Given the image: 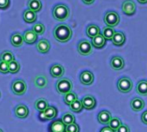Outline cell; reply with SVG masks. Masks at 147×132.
<instances>
[{
    "mask_svg": "<svg viewBox=\"0 0 147 132\" xmlns=\"http://www.w3.org/2000/svg\"><path fill=\"white\" fill-rule=\"evenodd\" d=\"M73 32L69 26L66 24H59L54 29V37L60 42H67L72 37Z\"/></svg>",
    "mask_w": 147,
    "mask_h": 132,
    "instance_id": "obj_1",
    "label": "cell"
},
{
    "mask_svg": "<svg viewBox=\"0 0 147 132\" xmlns=\"http://www.w3.org/2000/svg\"><path fill=\"white\" fill-rule=\"evenodd\" d=\"M70 11L68 7L65 5H58L53 10V17L55 20L59 22H63L67 20L69 17Z\"/></svg>",
    "mask_w": 147,
    "mask_h": 132,
    "instance_id": "obj_2",
    "label": "cell"
},
{
    "mask_svg": "<svg viewBox=\"0 0 147 132\" xmlns=\"http://www.w3.org/2000/svg\"><path fill=\"white\" fill-rule=\"evenodd\" d=\"M72 89H73V83L70 80L67 78L61 79L56 83V91L58 92V93L63 96L71 92Z\"/></svg>",
    "mask_w": 147,
    "mask_h": 132,
    "instance_id": "obj_3",
    "label": "cell"
},
{
    "mask_svg": "<svg viewBox=\"0 0 147 132\" xmlns=\"http://www.w3.org/2000/svg\"><path fill=\"white\" fill-rule=\"evenodd\" d=\"M104 22L107 27H115L119 23V16L115 11H109L106 13L104 17Z\"/></svg>",
    "mask_w": 147,
    "mask_h": 132,
    "instance_id": "obj_4",
    "label": "cell"
},
{
    "mask_svg": "<svg viewBox=\"0 0 147 132\" xmlns=\"http://www.w3.org/2000/svg\"><path fill=\"white\" fill-rule=\"evenodd\" d=\"M27 85L23 80H17L11 85V91L14 94L21 96L26 92Z\"/></svg>",
    "mask_w": 147,
    "mask_h": 132,
    "instance_id": "obj_5",
    "label": "cell"
},
{
    "mask_svg": "<svg viewBox=\"0 0 147 132\" xmlns=\"http://www.w3.org/2000/svg\"><path fill=\"white\" fill-rule=\"evenodd\" d=\"M117 86L120 92L126 93V92H131V90L132 89V82H131V79H129L127 77H124V78H121L120 80H119Z\"/></svg>",
    "mask_w": 147,
    "mask_h": 132,
    "instance_id": "obj_6",
    "label": "cell"
},
{
    "mask_svg": "<svg viewBox=\"0 0 147 132\" xmlns=\"http://www.w3.org/2000/svg\"><path fill=\"white\" fill-rule=\"evenodd\" d=\"M90 42L84 40L79 42L78 44V52L82 55H89L93 52V48Z\"/></svg>",
    "mask_w": 147,
    "mask_h": 132,
    "instance_id": "obj_7",
    "label": "cell"
},
{
    "mask_svg": "<svg viewBox=\"0 0 147 132\" xmlns=\"http://www.w3.org/2000/svg\"><path fill=\"white\" fill-rule=\"evenodd\" d=\"M57 115V110L53 106H49L45 111L40 113V118L42 120H52Z\"/></svg>",
    "mask_w": 147,
    "mask_h": 132,
    "instance_id": "obj_8",
    "label": "cell"
},
{
    "mask_svg": "<svg viewBox=\"0 0 147 132\" xmlns=\"http://www.w3.org/2000/svg\"><path fill=\"white\" fill-rule=\"evenodd\" d=\"M122 11L127 16H131L135 13L136 5L131 0H125L122 5Z\"/></svg>",
    "mask_w": 147,
    "mask_h": 132,
    "instance_id": "obj_9",
    "label": "cell"
},
{
    "mask_svg": "<svg viewBox=\"0 0 147 132\" xmlns=\"http://www.w3.org/2000/svg\"><path fill=\"white\" fill-rule=\"evenodd\" d=\"M66 128L67 125L62 120H55L50 124L49 130L50 132H66Z\"/></svg>",
    "mask_w": 147,
    "mask_h": 132,
    "instance_id": "obj_10",
    "label": "cell"
},
{
    "mask_svg": "<svg viewBox=\"0 0 147 132\" xmlns=\"http://www.w3.org/2000/svg\"><path fill=\"white\" fill-rule=\"evenodd\" d=\"M82 103L83 105V108L86 110H92L96 105V100L95 98L91 95H87L82 98Z\"/></svg>",
    "mask_w": 147,
    "mask_h": 132,
    "instance_id": "obj_11",
    "label": "cell"
},
{
    "mask_svg": "<svg viewBox=\"0 0 147 132\" xmlns=\"http://www.w3.org/2000/svg\"><path fill=\"white\" fill-rule=\"evenodd\" d=\"M111 68L113 70H121L124 68L125 67V61L123 60V58H121L120 56H114L113 58H112L111 60Z\"/></svg>",
    "mask_w": 147,
    "mask_h": 132,
    "instance_id": "obj_12",
    "label": "cell"
},
{
    "mask_svg": "<svg viewBox=\"0 0 147 132\" xmlns=\"http://www.w3.org/2000/svg\"><path fill=\"white\" fill-rule=\"evenodd\" d=\"M94 80V74L90 72V71H84L82 73L81 76H80V80L81 82L85 85V86H90L93 84Z\"/></svg>",
    "mask_w": 147,
    "mask_h": 132,
    "instance_id": "obj_13",
    "label": "cell"
},
{
    "mask_svg": "<svg viewBox=\"0 0 147 132\" xmlns=\"http://www.w3.org/2000/svg\"><path fill=\"white\" fill-rule=\"evenodd\" d=\"M65 73L64 68L60 64L53 65L50 68V74L54 78H61Z\"/></svg>",
    "mask_w": 147,
    "mask_h": 132,
    "instance_id": "obj_14",
    "label": "cell"
},
{
    "mask_svg": "<svg viewBox=\"0 0 147 132\" xmlns=\"http://www.w3.org/2000/svg\"><path fill=\"white\" fill-rule=\"evenodd\" d=\"M36 49L38 50L39 53H42V54L48 53L50 49V44H49V41L46 39L40 40L36 44Z\"/></svg>",
    "mask_w": 147,
    "mask_h": 132,
    "instance_id": "obj_15",
    "label": "cell"
},
{
    "mask_svg": "<svg viewBox=\"0 0 147 132\" xmlns=\"http://www.w3.org/2000/svg\"><path fill=\"white\" fill-rule=\"evenodd\" d=\"M15 115L18 118H25L29 115V109L24 105H18L15 109Z\"/></svg>",
    "mask_w": 147,
    "mask_h": 132,
    "instance_id": "obj_16",
    "label": "cell"
},
{
    "mask_svg": "<svg viewBox=\"0 0 147 132\" xmlns=\"http://www.w3.org/2000/svg\"><path fill=\"white\" fill-rule=\"evenodd\" d=\"M112 119V115L107 111H102L98 115V121L101 124H109L110 121Z\"/></svg>",
    "mask_w": 147,
    "mask_h": 132,
    "instance_id": "obj_17",
    "label": "cell"
},
{
    "mask_svg": "<svg viewBox=\"0 0 147 132\" xmlns=\"http://www.w3.org/2000/svg\"><path fill=\"white\" fill-rule=\"evenodd\" d=\"M24 40L27 44H33L37 40V35L33 30H27L24 35Z\"/></svg>",
    "mask_w": 147,
    "mask_h": 132,
    "instance_id": "obj_18",
    "label": "cell"
},
{
    "mask_svg": "<svg viewBox=\"0 0 147 132\" xmlns=\"http://www.w3.org/2000/svg\"><path fill=\"white\" fill-rule=\"evenodd\" d=\"M11 44L14 47H16V48L21 47L24 44V36H22L20 33H15V34H13L11 36Z\"/></svg>",
    "mask_w": 147,
    "mask_h": 132,
    "instance_id": "obj_19",
    "label": "cell"
},
{
    "mask_svg": "<svg viewBox=\"0 0 147 132\" xmlns=\"http://www.w3.org/2000/svg\"><path fill=\"white\" fill-rule=\"evenodd\" d=\"M131 107L134 111H139L144 109V102L140 98H135L131 102Z\"/></svg>",
    "mask_w": 147,
    "mask_h": 132,
    "instance_id": "obj_20",
    "label": "cell"
},
{
    "mask_svg": "<svg viewBox=\"0 0 147 132\" xmlns=\"http://www.w3.org/2000/svg\"><path fill=\"white\" fill-rule=\"evenodd\" d=\"M112 42L116 46H122L125 42V36L122 32H119V31L115 32V34L112 39Z\"/></svg>",
    "mask_w": 147,
    "mask_h": 132,
    "instance_id": "obj_21",
    "label": "cell"
},
{
    "mask_svg": "<svg viewBox=\"0 0 147 132\" xmlns=\"http://www.w3.org/2000/svg\"><path fill=\"white\" fill-rule=\"evenodd\" d=\"M106 44V39L103 35H98L97 36L94 37L92 40V45L96 48H101Z\"/></svg>",
    "mask_w": 147,
    "mask_h": 132,
    "instance_id": "obj_22",
    "label": "cell"
},
{
    "mask_svg": "<svg viewBox=\"0 0 147 132\" xmlns=\"http://www.w3.org/2000/svg\"><path fill=\"white\" fill-rule=\"evenodd\" d=\"M24 20L28 23H32L36 20V13L31 10H26L24 12Z\"/></svg>",
    "mask_w": 147,
    "mask_h": 132,
    "instance_id": "obj_23",
    "label": "cell"
},
{
    "mask_svg": "<svg viewBox=\"0 0 147 132\" xmlns=\"http://www.w3.org/2000/svg\"><path fill=\"white\" fill-rule=\"evenodd\" d=\"M100 29L97 25L91 24V25L88 26V28H87V35L88 37H90L92 39L94 37L97 36L98 35H100Z\"/></svg>",
    "mask_w": 147,
    "mask_h": 132,
    "instance_id": "obj_24",
    "label": "cell"
},
{
    "mask_svg": "<svg viewBox=\"0 0 147 132\" xmlns=\"http://www.w3.org/2000/svg\"><path fill=\"white\" fill-rule=\"evenodd\" d=\"M29 10H31L34 12H38L42 9V3L40 0H29L28 2Z\"/></svg>",
    "mask_w": 147,
    "mask_h": 132,
    "instance_id": "obj_25",
    "label": "cell"
},
{
    "mask_svg": "<svg viewBox=\"0 0 147 132\" xmlns=\"http://www.w3.org/2000/svg\"><path fill=\"white\" fill-rule=\"evenodd\" d=\"M35 107L36 109L40 111V112H43L45 111V110L49 107V103L45 98H39L36 101L35 103Z\"/></svg>",
    "mask_w": 147,
    "mask_h": 132,
    "instance_id": "obj_26",
    "label": "cell"
},
{
    "mask_svg": "<svg viewBox=\"0 0 147 132\" xmlns=\"http://www.w3.org/2000/svg\"><path fill=\"white\" fill-rule=\"evenodd\" d=\"M137 92L140 96H147V81L141 80L137 85Z\"/></svg>",
    "mask_w": 147,
    "mask_h": 132,
    "instance_id": "obj_27",
    "label": "cell"
},
{
    "mask_svg": "<svg viewBox=\"0 0 147 132\" xmlns=\"http://www.w3.org/2000/svg\"><path fill=\"white\" fill-rule=\"evenodd\" d=\"M34 83H35L36 87H38V88H44V87H46V86L48 84V80L43 75H38V76L36 77Z\"/></svg>",
    "mask_w": 147,
    "mask_h": 132,
    "instance_id": "obj_28",
    "label": "cell"
},
{
    "mask_svg": "<svg viewBox=\"0 0 147 132\" xmlns=\"http://www.w3.org/2000/svg\"><path fill=\"white\" fill-rule=\"evenodd\" d=\"M1 60H3L6 63H11V61L15 60V58H14V54L10 52V51H4L2 54H1V56H0Z\"/></svg>",
    "mask_w": 147,
    "mask_h": 132,
    "instance_id": "obj_29",
    "label": "cell"
},
{
    "mask_svg": "<svg viewBox=\"0 0 147 132\" xmlns=\"http://www.w3.org/2000/svg\"><path fill=\"white\" fill-rule=\"evenodd\" d=\"M61 120H62V122L67 126V125H69V124L75 123V122H76V117H75V116H74L73 114L67 112V113H65V114L63 115Z\"/></svg>",
    "mask_w": 147,
    "mask_h": 132,
    "instance_id": "obj_30",
    "label": "cell"
},
{
    "mask_svg": "<svg viewBox=\"0 0 147 132\" xmlns=\"http://www.w3.org/2000/svg\"><path fill=\"white\" fill-rule=\"evenodd\" d=\"M76 100H77V96H76V94L75 92H69V93H67V94H66L64 96V102L67 105H72L74 102L76 101Z\"/></svg>",
    "mask_w": 147,
    "mask_h": 132,
    "instance_id": "obj_31",
    "label": "cell"
},
{
    "mask_svg": "<svg viewBox=\"0 0 147 132\" xmlns=\"http://www.w3.org/2000/svg\"><path fill=\"white\" fill-rule=\"evenodd\" d=\"M69 106H70V110L74 112H81L83 109V105H82V101H80L78 99L74 102L72 105H70Z\"/></svg>",
    "mask_w": 147,
    "mask_h": 132,
    "instance_id": "obj_32",
    "label": "cell"
},
{
    "mask_svg": "<svg viewBox=\"0 0 147 132\" xmlns=\"http://www.w3.org/2000/svg\"><path fill=\"white\" fill-rule=\"evenodd\" d=\"M114 34H115V31L111 27H106L103 29V36L105 37L106 40H112Z\"/></svg>",
    "mask_w": 147,
    "mask_h": 132,
    "instance_id": "obj_33",
    "label": "cell"
},
{
    "mask_svg": "<svg viewBox=\"0 0 147 132\" xmlns=\"http://www.w3.org/2000/svg\"><path fill=\"white\" fill-rule=\"evenodd\" d=\"M122 125L121 120L118 117H112L110 123H109V127L113 129V130H118V129Z\"/></svg>",
    "mask_w": 147,
    "mask_h": 132,
    "instance_id": "obj_34",
    "label": "cell"
},
{
    "mask_svg": "<svg viewBox=\"0 0 147 132\" xmlns=\"http://www.w3.org/2000/svg\"><path fill=\"white\" fill-rule=\"evenodd\" d=\"M20 70V64L17 60H13L9 63V72L11 74H16Z\"/></svg>",
    "mask_w": 147,
    "mask_h": 132,
    "instance_id": "obj_35",
    "label": "cell"
},
{
    "mask_svg": "<svg viewBox=\"0 0 147 132\" xmlns=\"http://www.w3.org/2000/svg\"><path fill=\"white\" fill-rule=\"evenodd\" d=\"M32 30L36 34V35H42L45 32V27L42 23H36L33 28Z\"/></svg>",
    "mask_w": 147,
    "mask_h": 132,
    "instance_id": "obj_36",
    "label": "cell"
},
{
    "mask_svg": "<svg viewBox=\"0 0 147 132\" xmlns=\"http://www.w3.org/2000/svg\"><path fill=\"white\" fill-rule=\"evenodd\" d=\"M8 72H9V64L3 60H0V73L7 74Z\"/></svg>",
    "mask_w": 147,
    "mask_h": 132,
    "instance_id": "obj_37",
    "label": "cell"
},
{
    "mask_svg": "<svg viewBox=\"0 0 147 132\" xmlns=\"http://www.w3.org/2000/svg\"><path fill=\"white\" fill-rule=\"evenodd\" d=\"M80 128L76 123H72L67 126L66 132H79Z\"/></svg>",
    "mask_w": 147,
    "mask_h": 132,
    "instance_id": "obj_38",
    "label": "cell"
},
{
    "mask_svg": "<svg viewBox=\"0 0 147 132\" xmlns=\"http://www.w3.org/2000/svg\"><path fill=\"white\" fill-rule=\"evenodd\" d=\"M10 5V0H0V9H6Z\"/></svg>",
    "mask_w": 147,
    "mask_h": 132,
    "instance_id": "obj_39",
    "label": "cell"
},
{
    "mask_svg": "<svg viewBox=\"0 0 147 132\" xmlns=\"http://www.w3.org/2000/svg\"><path fill=\"white\" fill-rule=\"evenodd\" d=\"M117 132H130V129L126 124H122L117 130Z\"/></svg>",
    "mask_w": 147,
    "mask_h": 132,
    "instance_id": "obj_40",
    "label": "cell"
},
{
    "mask_svg": "<svg viewBox=\"0 0 147 132\" xmlns=\"http://www.w3.org/2000/svg\"><path fill=\"white\" fill-rule=\"evenodd\" d=\"M141 121L143 123L147 125V111H144L142 115H141Z\"/></svg>",
    "mask_w": 147,
    "mask_h": 132,
    "instance_id": "obj_41",
    "label": "cell"
},
{
    "mask_svg": "<svg viewBox=\"0 0 147 132\" xmlns=\"http://www.w3.org/2000/svg\"><path fill=\"white\" fill-rule=\"evenodd\" d=\"M100 132H114V130L113 129H111L109 126H107V127H104L101 129Z\"/></svg>",
    "mask_w": 147,
    "mask_h": 132,
    "instance_id": "obj_42",
    "label": "cell"
},
{
    "mask_svg": "<svg viewBox=\"0 0 147 132\" xmlns=\"http://www.w3.org/2000/svg\"><path fill=\"white\" fill-rule=\"evenodd\" d=\"M82 2L86 5H92L94 2V0H82Z\"/></svg>",
    "mask_w": 147,
    "mask_h": 132,
    "instance_id": "obj_43",
    "label": "cell"
},
{
    "mask_svg": "<svg viewBox=\"0 0 147 132\" xmlns=\"http://www.w3.org/2000/svg\"><path fill=\"white\" fill-rule=\"evenodd\" d=\"M138 2H139L140 4H146L147 0H138Z\"/></svg>",
    "mask_w": 147,
    "mask_h": 132,
    "instance_id": "obj_44",
    "label": "cell"
},
{
    "mask_svg": "<svg viewBox=\"0 0 147 132\" xmlns=\"http://www.w3.org/2000/svg\"><path fill=\"white\" fill-rule=\"evenodd\" d=\"M0 132H4V131H3V130H2L1 129H0Z\"/></svg>",
    "mask_w": 147,
    "mask_h": 132,
    "instance_id": "obj_45",
    "label": "cell"
},
{
    "mask_svg": "<svg viewBox=\"0 0 147 132\" xmlns=\"http://www.w3.org/2000/svg\"><path fill=\"white\" fill-rule=\"evenodd\" d=\"M0 96H1V92H0Z\"/></svg>",
    "mask_w": 147,
    "mask_h": 132,
    "instance_id": "obj_46",
    "label": "cell"
}]
</instances>
